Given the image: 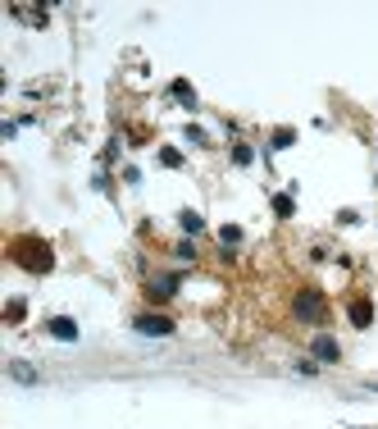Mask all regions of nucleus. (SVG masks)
Masks as SVG:
<instances>
[{"label":"nucleus","mask_w":378,"mask_h":429,"mask_svg":"<svg viewBox=\"0 0 378 429\" xmlns=\"http://www.w3.org/2000/svg\"><path fill=\"white\" fill-rule=\"evenodd\" d=\"M292 315L301 319V324H324V319H328L324 292H319V288H301V292L292 297Z\"/></svg>","instance_id":"nucleus-1"},{"label":"nucleus","mask_w":378,"mask_h":429,"mask_svg":"<svg viewBox=\"0 0 378 429\" xmlns=\"http://www.w3.org/2000/svg\"><path fill=\"white\" fill-rule=\"evenodd\" d=\"M132 329H137V333H151V338H169V333H173V319H169V315H137V319H132Z\"/></svg>","instance_id":"nucleus-2"},{"label":"nucleus","mask_w":378,"mask_h":429,"mask_svg":"<svg viewBox=\"0 0 378 429\" xmlns=\"http://www.w3.org/2000/svg\"><path fill=\"white\" fill-rule=\"evenodd\" d=\"M310 352L319 356L324 365H337V361H342V347H337V338H328V333H319V338H314V347H310Z\"/></svg>","instance_id":"nucleus-3"},{"label":"nucleus","mask_w":378,"mask_h":429,"mask_svg":"<svg viewBox=\"0 0 378 429\" xmlns=\"http://www.w3.org/2000/svg\"><path fill=\"white\" fill-rule=\"evenodd\" d=\"M46 329H51L60 342H78V324H73V319H64V315H55L51 324H46Z\"/></svg>","instance_id":"nucleus-4"},{"label":"nucleus","mask_w":378,"mask_h":429,"mask_svg":"<svg viewBox=\"0 0 378 429\" xmlns=\"http://www.w3.org/2000/svg\"><path fill=\"white\" fill-rule=\"evenodd\" d=\"M14 256H19L28 270H51V252H46L42 243H37V252H14Z\"/></svg>","instance_id":"nucleus-5"},{"label":"nucleus","mask_w":378,"mask_h":429,"mask_svg":"<svg viewBox=\"0 0 378 429\" xmlns=\"http://www.w3.org/2000/svg\"><path fill=\"white\" fill-rule=\"evenodd\" d=\"M351 324H356V329H369V324H374V306H369V301H351Z\"/></svg>","instance_id":"nucleus-6"},{"label":"nucleus","mask_w":378,"mask_h":429,"mask_svg":"<svg viewBox=\"0 0 378 429\" xmlns=\"http://www.w3.org/2000/svg\"><path fill=\"white\" fill-rule=\"evenodd\" d=\"M10 379H19V384H37L42 374H37V370H33L28 361H10Z\"/></svg>","instance_id":"nucleus-7"},{"label":"nucleus","mask_w":378,"mask_h":429,"mask_svg":"<svg viewBox=\"0 0 378 429\" xmlns=\"http://www.w3.org/2000/svg\"><path fill=\"white\" fill-rule=\"evenodd\" d=\"M173 292H178V279H173V274H164V279H155V283H151V297H173Z\"/></svg>","instance_id":"nucleus-8"},{"label":"nucleus","mask_w":378,"mask_h":429,"mask_svg":"<svg viewBox=\"0 0 378 429\" xmlns=\"http://www.w3.org/2000/svg\"><path fill=\"white\" fill-rule=\"evenodd\" d=\"M273 210L287 220V215H292V197H287V192H278V197H273Z\"/></svg>","instance_id":"nucleus-9"},{"label":"nucleus","mask_w":378,"mask_h":429,"mask_svg":"<svg viewBox=\"0 0 378 429\" xmlns=\"http://www.w3.org/2000/svg\"><path fill=\"white\" fill-rule=\"evenodd\" d=\"M160 165H169V169H178V165H183V155L173 151V146H164V151H160Z\"/></svg>","instance_id":"nucleus-10"},{"label":"nucleus","mask_w":378,"mask_h":429,"mask_svg":"<svg viewBox=\"0 0 378 429\" xmlns=\"http://www.w3.org/2000/svg\"><path fill=\"white\" fill-rule=\"evenodd\" d=\"M233 160H237V165H251V146L237 142V146H233Z\"/></svg>","instance_id":"nucleus-11"},{"label":"nucleus","mask_w":378,"mask_h":429,"mask_svg":"<svg viewBox=\"0 0 378 429\" xmlns=\"http://www.w3.org/2000/svg\"><path fill=\"white\" fill-rule=\"evenodd\" d=\"M173 96H183V105H196V100H192V87H187V82H173Z\"/></svg>","instance_id":"nucleus-12"},{"label":"nucleus","mask_w":378,"mask_h":429,"mask_svg":"<svg viewBox=\"0 0 378 429\" xmlns=\"http://www.w3.org/2000/svg\"><path fill=\"white\" fill-rule=\"evenodd\" d=\"M183 229H187V233H201V215H192V210H187V215H183Z\"/></svg>","instance_id":"nucleus-13"},{"label":"nucleus","mask_w":378,"mask_h":429,"mask_svg":"<svg viewBox=\"0 0 378 429\" xmlns=\"http://www.w3.org/2000/svg\"><path fill=\"white\" fill-rule=\"evenodd\" d=\"M292 137H296V132H287V128H282V132H273V146L282 151V146H292Z\"/></svg>","instance_id":"nucleus-14"},{"label":"nucleus","mask_w":378,"mask_h":429,"mask_svg":"<svg viewBox=\"0 0 378 429\" xmlns=\"http://www.w3.org/2000/svg\"><path fill=\"white\" fill-rule=\"evenodd\" d=\"M369 393H378V384H374V388H369Z\"/></svg>","instance_id":"nucleus-15"}]
</instances>
